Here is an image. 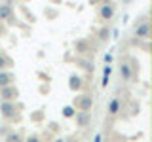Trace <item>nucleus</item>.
<instances>
[{
    "mask_svg": "<svg viewBox=\"0 0 152 142\" xmlns=\"http://www.w3.org/2000/svg\"><path fill=\"white\" fill-rule=\"evenodd\" d=\"M104 63H107V64H110V63H112V55H110V53L104 55Z\"/></svg>",
    "mask_w": 152,
    "mask_h": 142,
    "instance_id": "6ab92c4d",
    "label": "nucleus"
},
{
    "mask_svg": "<svg viewBox=\"0 0 152 142\" xmlns=\"http://www.w3.org/2000/svg\"><path fill=\"white\" fill-rule=\"evenodd\" d=\"M4 138L10 140V142H15V140H21V135H19V133H6Z\"/></svg>",
    "mask_w": 152,
    "mask_h": 142,
    "instance_id": "a211bd4d",
    "label": "nucleus"
},
{
    "mask_svg": "<svg viewBox=\"0 0 152 142\" xmlns=\"http://www.w3.org/2000/svg\"><path fill=\"white\" fill-rule=\"evenodd\" d=\"M114 13H116V6H114L112 2H103L97 9V17L101 19V21H110L114 17Z\"/></svg>",
    "mask_w": 152,
    "mask_h": 142,
    "instance_id": "39448f33",
    "label": "nucleus"
},
{
    "mask_svg": "<svg viewBox=\"0 0 152 142\" xmlns=\"http://www.w3.org/2000/svg\"><path fill=\"white\" fill-rule=\"evenodd\" d=\"M74 112H76V108L72 106V104H69V106H65V108H63V116H65V117H72V116H74Z\"/></svg>",
    "mask_w": 152,
    "mask_h": 142,
    "instance_id": "f3484780",
    "label": "nucleus"
},
{
    "mask_svg": "<svg viewBox=\"0 0 152 142\" xmlns=\"http://www.w3.org/2000/svg\"><path fill=\"white\" fill-rule=\"evenodd\" d=\"M72 106L76 110H91L93 106V95L91 93H80L74 97L72 101Z\"/></svg>",
    "mask_w": 152,
    "mask_h": 142,
    "instance_id": "20e7f679",
    "label": "nucleus"
},
{
    "mask_svg": "<svg viewBox=\"0 0 152 142\" xmlns=\"http://www.w3.org/2000/svg\"><path fill=\"white\" fill-rule=\"evenodd\" d=\"M120 112H122L120 99H118V97L110 99V102H108V106H107V116L110 117V120H114V117H118V114H120Z\"/></svg>",
    "mask_w": 152,
    "mask_h": 142,
    "instance_id": "9d476101",
    "label": "nucleus"
},
{
    "mask_svg": "<svg viewBox=\"0 0 152 142\" xmlns=\"http://www.w3.org/2000/svg\"><path fill=\"white\" fill-rule=\"evenodd\" d=\"M110 64H104V68H103V87H107V83H108V80H110Z\"/></svg>",
    "mask_w": 152,
    "mask_h": 142,
    "instance_id": "dca6fc26",
    "label": "nucleus"
},
{
    "mask_svg": "<svg viewBox=\"0 0 152 142\" xmlns=\"http://www.w3.org/2000/svg\"><path fill=\"white\" fill-rule=\"evenodd\" d=\"M137 72H139V66L135 68V64H133L131 59H126V61L120 63V76H122L124 82H135Z\"/></svg>",
    "mask_w": 152,
    "mask_h": 142,
    "instance_id": "f257e3e1",
    "label": "nucleus"
},
{
    "mask_svg": "<svg viewBox=\"0 0 152 142\" xmlns=\"http://www.w3.org/2000/svg\"><path fill=\"white\" fill-rule=\"evenodd\" d=\"M72 117L80 129H86L88 125H91V114H89V110H76Z\"/></svg>",
    "mask_w": 152,
    "mask_h": 142,
    "instance_id": "423d86ee",
    "label": "nucleus"
},
{
    "mask_svg": "<svg viewBox=\"0 0 152 142\" xmlns=\"http://www.w3.org/2000/svg\"><path fill=\"white\" fill-rule=\"evenodd\" d=\"M13 15V9H12V4L8 2H2L0 4V21H8L10 17Z\"/></svg>",
    "mask_w": 152,
    "mask_h": 142,
    "instance_id": "ddd939ff",
    "label": "nucleus"
},
{
    "mask_svg": "<svg viewBox=\"0 0 152 142\" xmlns=\"http://www.w3.org/2000/svg\"><path fill=\"white\" fill-rule=\"evenodd\" d=\"M108 38H110V28H108V27L99 28V40H101V42H108Z\"/></svg>",
    "mask_w": 152,
    "mask_h": 142,
    "instance_id": "2eb2a0df",
    "label": "nucleus"
},
{
    "mask_svg": "<svg viewBox=\"0 0 152 142\" xmlns=\"http://www.w3.org/2000/svg\"><path fill=\"white\" fill-rule=\"evenodd\" d=\"M13 82H15V74H13L12 70H8V68L0 70V87L10 85V83H13Z\"/></svg>",
    "mask_w": 152,
    "mask_h": 142,
    "instance_id": "9b49d317",
    "label": "nucleus"
},
{
    "mask_svg": "<svg viewBox=\"0 0 152 142\" xmlns=\"http://www.w3.org/2000/svg\"><path fill=\"white\" fill-rule=\"evenodd\" d=\"M0 99H2V101H17L19 99V89L13 83L4 85V87H0Z\"/></svg>",
    "mask_w": 152,
    "mask_h": 142,
    "instance_id": "0eeeda50",
    "label": "nucleus"
},
{
    "mask_svg": "<svg viewBox=\"0 0 152 142\" xmlns=\"http://www.w3.org/2000/svg\"><path fill=\"white\" fill-rule=\"evenodd\" d=\"M28 140H31V142H36V140H38V136H36V135H32V136H28Z\"/></svg>",
    "mask_w": 152,
    "mask_h": 142,
    "instance_id": "aec40b11",
    "label": "nucleus"
},
{
    "mask_svg": "<svg viewBox=\"0 0 152 142\" xmlns=\"http://www.w3.org/2000/svg\"><path fill=\"white\" fill-rule=\"evenodd\" d=\"M17 114H19V106L15 104V101H2L0 102V116L6 121L15 120Z\"/></svg>",
    "mask_w": 152,
    "mask_h": 142,
    "instance_id": "f03ea898",
    "label": "nucleus"
},
{
    "mask_svg": "<svg viewBox=\"0 0 152 142\" xmlns=\"http://www.w3.org/2000/svg\"><path fill=\"white\" fill-rule=\"evenodd\" d=\"M133 38H139V40H150V25L146 15L141 17L139 23H135V28H133Z\"/></svg>",
    "mask_w": 152,
    "mask_h": 142,
    "instance_id": "7ed1b4c3",
    "label": "nucleus"
},
{
    "mask_svg": "<svg viewBox=\"0 0 152 142\" xmlns=\"http://www.w3.org/2000/svg\"><path fill=\"white\" fill-rule=\"evenodd\" d=\"M76 64H78L82 70H86V72H89V74H93V70H95V63H93L91 55H80V57H76Z\"/></svg>",
    "mask_w": 152,
    "mask_h": 142,
    "instance_id": "6e6552de",
    "label": "nucleus"
},
{
    "mask_svg": "<svg viewBox=\"0 0 152 142\" xmlns=\"http://www.w3.org/2000/svg\"><path fill=\"white\" fill-rule=\"evenodd\" d=\"M74 51L78 55H91V53H95V49L91 47L89 40H76L74 42Z\"/></svg>",
    "mask_w": 152,
    "mask_h": 142,
    "instance_id": "1a4fd4ad",
    "label": "nucleus"
},
{
    "mask_svg": "<svg viewBox=\"0 0 152 142\" xmlns=\"http://www.w3.org/2000/svg\"><path fill=\"white\" fill-rule=\"evenodd\" d=\"M82 87H84V80L80 78V76L72 74L69 78V89H70V91H80Z\"/></svg>",
    "mask_w": 152,
    "mask_h": 142,
    "instance_id": "f8f14e48",
    "label": "nucleus"
},
{
    "mask_svg": "<svg viewBox=\"0 0 152 142\" xmlns=\"http://www.w3.org/2000/svg\"><path fill=\"white\" fill-rule=\"evenodd\" d=\"M12 66H13L12 57H8L6 53H2V51H0V70H4V68H12Z\"/></svg>",
    "mask_w": 152,
    "mask_h": 142,
    "instance_id": "4468645a",
    "label": "nucleus"
}]
</instances>
